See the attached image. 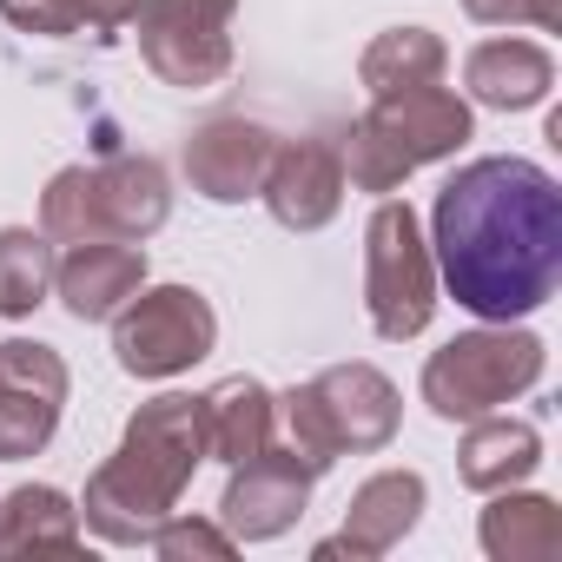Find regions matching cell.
<instances>
[{
    "label": "cell",
    "instance_id": "1",
    "mask_svg": "<svg viewBox=\"0 0 562 562\" xmlns=\"http://www.w3.org/2000/svg\"><path fill=\"white\" fill-rule=\"evenodd\" d=\"M437 265L476 318H522L562 278V192L529 159H476L437 192Z\"/></svg>",
    "mask_w": 562,
    "mask_h": 562
}]
</instances>
